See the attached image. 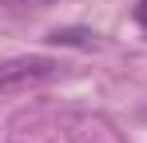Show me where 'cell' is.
Listing matches in <instances>:
<instances>
[{
  "instance_id": "1",
  "label": "cell",
  "mask_w": 147,
  "mask_h": 143,
  "mask_svg": "<svg viewBox=\"0 0 147 143\" xmlns=\"http://www.w3.org/2000/svg\"><path fill=\"white\" fill-rule=\"evenodd\" d=\"M60 68L64 64L56 56H12V60H0V95L40 88V84L56 80Z\"/></svg>"
},
{
  "instance_id": "2",
  "label": "cell",
  "mask_w": 147,
  "mask_h": 143,
  "mask_svg": "<svg viewBox=\"0 0 147 143\" xmlns=\"http://www.w3.org/2000/svg\"><path fill=\"white\" fill-rule=\"evenodd\" d=\"M48 44L52 48H88V52H92V48H99L103 40H99L92 28H52Z\"/></svg>"
},
{
  "instance_id": "3",
  "label": "cell",
  "mask_w": 147,
  "mask_h": 143,
  "mask_svg": "<svg viewBox=\"0 0 147 143\" xmlns=\"http://www.w3.org/2000/svg\"><path fill=\"white\" fill-rule=\"evenodd\" d=\"M56 0H0V8L4 12H12V16H28V12H44L52 8Z\"/></svg>"
},
{
  "instance_id": "4",
  "label": "cell",
  "mask_w": 147,
  "mask_h": 143,
  "mask_svg": "<svg viewBox=\"0 0 147 143\" xmlns=\"http://www.w3.org/2000/svg\"><path fill=\"white\" fill-rule=\"evenodd\" d=\"M135 24L147 32V0H139V4H135Z\"/></svg>"
},
{
  "instance_id": "5",
  "label": "cell",
  "mask_w": 147,
  "mask_h": 143,
  "mask_svg": "<svg viewBox=\"0 0 147 143\" xmlns=\"http://www.w3.org/2000/svg\"><path fill=\"white\" fill-rule=\"evenodd\" d=\"M143 115H147V111H143Z\"/></svg>"
}]
</instances>
